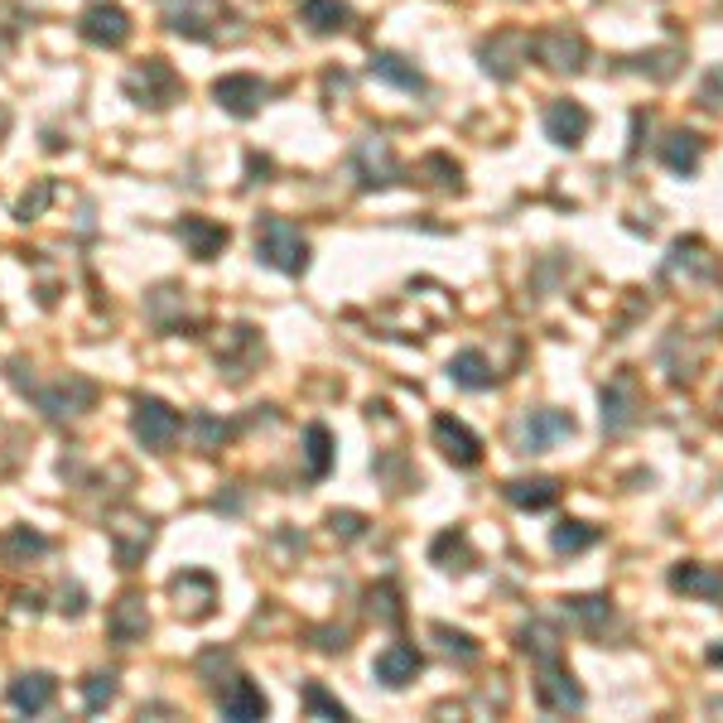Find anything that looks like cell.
I'll list each match as a JSON object with an SVG mask.
<instances>
[{
  "mask_svg": "<svg viewBox=\"0 0 723 723\" xmlns=\"http://www.w3.org/2000/svg\"><path fill=\"white\" fill-rule=\"evenodd\" d=\"M256 261H266L280 275H305L309 270V242L295 222L285 217H256Z\"/></svg>",
  "mask_w": 723,
  "mask_h": 723,
  "instance_id": "1",
  "label": "cell"
},
{
  "mask_svg": "<svg viewBox=\"0 0 723 723\" xmlns=\"http://www.w3.org/2000/svg\"><path fill=\"white\" fill-rule=\"evenodd\" d=\"M121 87H126V97L136 102V107H150V111H164V107H174V102L183 97V77L169 68L164 59L136 63V68L121 77Z\"/></svg>",
  "mask_w": 723,
  "mask_h": 723,
  "instance_id": "2",
  "label": "cell"
},
{
  "mask_svg": "<svg viewBox=\"0 0 723 723\" xmlns=\"http://www.w3.org/2000/svg\"><path fill=\"white\" fill-rule=\"evenodd\" d=\"M130 434H136L150 454H169L174 439L183 434V415L174 405H164L160 396H136V405H130Z\"/></svg>",
  "mask_w": 723,
  "mask_h": 723,
  "instance_id": "3",
  "label": "cell"
},
{
  "mask_svg": "<svg viewBox=\"0 0 723 723\" xmlns=\"http://www.w3.org/2000/svg\"><path fill=\"white\" fill-rule=\"evenodd\" d=\"M531 54L541 59L550 73H578L588 63V39L570 30V24H550V30L531 34Z\"/></svg>",
  "mask_w": 723,
  "mask_h": 723,
  "instance_id": "4",
  "label": "cell"
},
{
  "mask_svg": "<svg viewBox=\"0 0 723 723\" xmlns=\"http://www.w3.org/2000/svg\"><path fill=\"white\" fill-rule=\"evenodd\" d=\"M169 598H174V613L183 623H208L217 613V578L208 570H183L169 578Z\"/></svg>",
  "mask_w": 723,
  "mask_h": 723,
  "instance_id": "5",
  "label": "cell"
},
{
  "mask_svg": "<svg viewBox=\"0 0 723 723\" xmlns=\"http://www.w3.org/2000/svg\"><path fill=\"white\" fill-rule=\"evenodd\" d=\"M107 541H111V555L121 570H136L145 560V550L155 541V521L140 517V511H111L107 517Z\"/></svg>",
  "mask_w": 723,
  "mask_h": 723,
  "instance_id": "6",
  "label": "cell"
},
{
  "mask_svg": "<svg viewBox=\"0 0 723 723\" xmlns=\"http://www.w3.org/2000/svg\"><path fill=\"white\" fill-rule=\"evenodd\" d=\"M92 401H97V386H92L87 376H59L54 386H34V405L44 411L49 419H77L83 411H92Z\"/></svg>",
  "mask_w": 723,
  "mask_h": 723,
  "instance_id": "7",
  "label": "cell"
},
{
  "mask_svg": "<svg viewBox=\"0 0 723 723\" xmlns=\"http://www.w3.org/2000/svg\"><path fill=\"white\" fill-rule=\"evenodd\" d=\"M641 419V381L637 372H617L608 376V386H603V429L608 434H627Z\"/></svg>",
  "mask_w": 723,
  "mask_h": 723,
  "instance_id": "8",
  "label": "cell"
},
{
  "mask_svg": "<svg viewBox=\"0 0 723 723\" xmlns=\"http://www.w3.org/2000/svg\"><path fill=\"white\" fill-rule=\"evenodd\" d=\"M574 434V415L570 411H531L517 425V449L521 454H545V449H555V444H564Z\"/></svg>",
  "mask_w": 723,
  "mask_h": 723,
  "instance_id": "9",
  "label": "cell"
},
{
  "mask_svg": "<svg viewBox=\"0 0 723 723\" xmlns=\"http://www.w3.org/2000/svg\"><path fill=\"white\" fill-rule=\"evenodd\" d=\"M222 15H227L222 0H164L169 30L183 34V39H217Z\"/></svg>",
  "mask_w": 723,
  "mask_h": 723,
  "instance_id": "10",
  "label": "cell"
},
{
  "mask_svg": "<svg viewBox=\"0 0 723 723\" xmlns=\"http://www.w3.org/2000/svg\"><path fill=\"white\" fill-rule=\"evenodd\" d=\"M266 97H270V87L261 83L256 73H227V77H217V83H213V102L222 111L242 116V121L266 107Z\"/></svg>",
  "mask_w": 723,
  "mask_h": 723,
  "instance_id": "11",
  "label": "cell"
},
{
  "mask_svg": "<svg viewBox=\"0 0 723 723\" xmlns=\"http://www.w3.org/2000/svg\"><path fill=\"white\" fill-rule=\"evenodd\" d=\"M77 34L87 39V44L97 49H121L130 39V15L121 6H111V0H97V6L83 10V20H77Z\"/></svg>",
  "mask_w": 723,
  "mask_h": 723,
  "instance_id": "12",
  "label": "cell"
},
{
  "mask_svg": "<svg viewBox=\"0 0 723 723\" xmlns=\"http://www.w3.org/2000/svg\"><path fill=\"white\" fill-rule=\"evenodd\" d=\"M535 704H541L545 714H578V709H584V690H578V680L560 661H545L541 680H535Z\"/></svg>",
  "mask_w": 723,
  "mask_h": 723,
  "instance_id": "13",
  "label": "cell"
},
{
  "mask_svg": "<svg viewBox=\"0 0 723 723\" xmlns=\"http://www.w3.org/2000/svg\"><path fill=\"white\" fill-rule=\"evenodd\" d=\"M352 169H358V183L366 193L372 189H391L396 183V155H391V145L381 140V136H362L358 140V150H352Z\"/></svg>",
  "mask_w": 723,
  "mask_h": 723,
  "instance_id": "14",
  "label": "cell"
},
{
  "mask_svg": "<svg viewBox=\"0 0 723 723\" xmlns=\"http://www.w3.org/2000/svg\"><path fill=\"white\" fill-rule=\"evenodd\" d=\"M145 632H150V608H145V594L126 588V594L111 603V613H107V637L116 641V647H136V641H145Z\"/></svg>",
  "mask_w": 723,
  "mask_h": 723,
  "instance_id": "15",
  "label": "cell"
},
{
  "mask_svg": "<svg viewBox=\"0 0 723 723\" xmlns=\"http://www.w3.org/2000/svg\"><path fill=\"white\" fill-rule=\"evenodd\" d=\"M434 444H439L454 468H478L482 464V439L454 415H434Z\"/></svg>",
  "mask_w": 723,
  "mask_h": 723,
  "instance_id": "16",
  "label": "cell"
},
{
  "mask_svg": "<svg viewBox=\"0 0 723 723\" xmlns=\"http://www.w3.org/2000/svg\"><path fill=\"white\" fill-rule=\"evenodd\" d=\"M6 700H10V709H15V714L34 719V714H44V709L59 700V680L49 676V670H24V676L10 680Z\"/></svg>",
  "mask_w": 723,
  "mask_h": 723,
  "instance_id": "17",
  "label": "cell"
},
{
  "mask_svg": "<svg viewBox=\"0 0 723 723\" xmlns=\"http://www.w3.org/2000/svg\"><path fill=\"white\" fill-rule=\"evenodd\" d=\"M217 709H222V719H236V723H246V719H266L270 714V700L261 694L256 680H246V676H232L227 685H217Z\"/></svg>",
  "mask_w": 723,
  "mask_h": 723,
  "instance_id": "18",
  "label": "cell"
},
{
  "mask_svg": "<svg viewBox=\"0 0 723 723\" xmlns=\"http://www.w3.org/2000/svg\"><path fill=\"white\" fill-rule=\"evenodd\" d=\"M531 54V39L517 34V30H502V34H492L488 44L478 49V59H482V68H488L497 83H511L517 77V63Z\"/></svg>",
  "mask_w": 723,
  "mask_h": 723,
  "instance_id": "19",
  "label": "cell"
},
{
  "mask_svg": "<svg viewBox=\"0 0 723 723\" xmlns=\"http://www.w3.org/2000/svg\"><path fill=\"white\" fill-rule=\"evenodd\" d=\"M419 666H425V656H419L411 641H391L386 651H376L372 676H376L386 690H401V685H411V680L419 676Z\"/></svg>",
  "mask_w": 723,
  "mask_h": 723,
  "instance_id": "20",
  "label": "cell"
},
{
  "mask_svg": "<svg viewBox=\"0 0 723 723\" xmlns=\"http://www.w3.org/2000/svg\"><path fill=\"white\" fill-rule=\"evenodd\" d=\"M588 126H594V116H588L578 102H570V97H560V102H550L545 107V136L555 140V145H584V136H588Z\"/></svg>",
  "mask_w": 723,
  "mask_h": 723,
  "instance_id": "21",
  "label": "cell"
},
{
  "mask_svg": "<svg viewBox=\"0 0 723 723\" xmlns=\"http://www.w3.org/2000/svg\"><path fill=\"white\" fill-rule=\"evenodd\" d=\"M179 236H183V246H189V256H199V261L222 256V246L232 242V232L222 227V222L199 217V213H183L179 217Z\"/></svg>",
  "mask_w": 723,
  "mask_h": 723,
  "instance_id": "22",
  "label": "cell"
},
{
  "mask_svg": "<svg viewBox=\"0 0 723 723\" xmlns=\"http://www.w3.org/2000/svg\"><path fill=\"white\" fill-rule=\"evenodd\" d=\"M261 358V333L256 328H232L227 338H222V348H217V366H227V376L232 381H242L246 372H252V362Z\"/></svg>",
  "mask_w": 723,
  "mask_h": 723,
  "instance_id": "23",
  "label": "cell"
},
{
  "mask_svg": "<svg viewBox=\"0 0 723 723\" xmlns=\"http://www.w3.org/2000/svg\"><path fill=\"white\" fill-rule=\"evenodd\" d=\"M670 588H676V594H690V598L714 603V598H723V574L709 570V564L685 560V564H676V570H670Z\"/></svg>",
  "mask_w": 723,
  "mask_h": 723,
  "instance_id": "24",
  "label": "cell"
},
{
  "mask_svg": "<svg viewBox=\"0 0 723 723\" xmlns=\"http://www.w3.org/2000/svg\"><path fill=\"white\" fill-rule=\"evenodd\" d=\"M502 492H507V502L521 511H545L560 502L564 488H560V478H511Z\"/></svg>",
  "mask_w": 723,
  "mask_h": 723,
  "instance_id": "25",
  "label": "cell"
},
{
  "mask_svg": "<svg viewBox=\"0 0 723 723\" xmlns=\"http://www.w3.org/2000/svg\"><path fill=\"white\" fill-rule=\"evenodd\" d=\"M299 24L309 34H343L352 24V10L343 0H299Z\"/></svg>",
  "mask_w": 723,
  "mask_h": 723,
  "instance_id": "26",
  "label": "cell"
},
{
  "mask_svg": "<svg viewBox=\"0 0 723 723\" xmlns=\"http://www.w3.org/2000/svg\"><path fill=\"white\" fill-rule=\"evenodd\" d=\"M366 73L381 77V83H391V87H401V92H425V73H419L415 63H405L401 54H372Z\"/></svg>",
  "mask_w": 723,
  "mask_h": 723,
  "instance_id": "27",
  "label": "cell"
},
{
  "mask_svg": "<svg viewBox=\"0 0 723 723\" xmlns=\"http://www.w3.org/2000/svg\"><path fill=\"white\" fill-rule=\"evenodd\" d=\"M449 376L458 381L464 391H488L492 381H497V372H492V362L482 358L478 348H468V352H458V358L449 362Z\"/></svg>",
  "mask_w": 723,
  "mask_h": 723,
  "instance_id": "28",
  "label": "cell"
},
{
  "mask_svg": "<svg viewBox=\"0 0 723 723\" xmlns=\"http://www.w3.org/2000/svg\"><path fill=\"white\" fill-rule=\"evenodd\" d=\"M517 641H521V651L531 656L535 666H545V661H560V632L550 623H541V617H535V623H525L521 632H517Z\"/></svg>",
  "mask_w": 723,
  "mask_h": 723,
  "instance_id": "29",
  "label": "cell"
},
{
  "mask_svg": "<svg viewBox=\"0 0 723 723\" xmlns=\"http://www.w3.org/2000/svg\"><path fill=\"white\" fill-rule=\"evenodd\" d=\"M700 155H704V145H700V136H690V130H676V136H666V145H661V160H666V169H676V174H694Z\"/></svg>",
  "mask_w": 723,
  "mask_h": 723,
  "instance_id": "30",
  "label": "cell"
},
{
  "mask_svg": "<svg viewBox=\"0 0 723 723\" xmlns=\"http://www.w3.org/2000/svg\"><path fill=\"white\" fill-rule=\"evenodd\" d=\"M0 555H6L10 564L34 560V555H49V535L30 531V525H10V531L0 535Z\"/></svg>",
  "mask_w": 723,
  "mask_h": 723,
  "instance_id": "31",
  "label": "cell"
},
{
  "mask_svg": "<svg viewBox=\"0 0 723 723\" xmlns=\"http://www.w3.org/2000/svg\"><path fill=\"white\" fill-rule=\"evenodd\" d=\"M594 541H598V525H588V521H560L555 531H550L555 555H584Z\"/></svg>",
  "mask_w": 723,
  "mask_h": 723,
  "instance_id": "32",
  "label": "cell"
},
{
  "mask_svg": "<svg viewBox=\"0 0 723 723\" xmlns=\"http://www.w3.org/2000/svg\"><path fill=\"white\" fill-rule=\"evenodd\" d=\"M429 560H434V564H444V570H468V564H472V550H468V535H464V531H458V525H454V531H444V535H439V541H434V545H429Z\"/></svg>",
  "mask_w": 723,
  "mask_h": 723,
  "instance_id": "33",
  "label": "cell"
},
{
  "mask_svg": "<svg viewBox=\"0 0 723 723\" xmlns=\"http://www.w3.org/2000/svg\"><path fill=\"white\" fill-rule=\"evenodd\" d=\"M305 458H309V478H328L333 472V434L323 425L305 429Z\"/></svg>",
  "mask_w": 723,
  "mask_h": 723,
  "instance_id": "34",
  "label": "cell"
},
{
  "mask_svg": "<svg viewBox=\"0 0 723 723\" xmlns=\"http://www.w3.org/2000/svg\"><path fill=\"white\" fill-rule=\"evenodd\" d=\"M564 613H570L584 632L598 637L603 627H608V617H613V603L608 598H564Z\"/></svg>",
  "mask_w": 723,
  "mask_h": 723,
  "instance_id": "35",
  "label": "cell"
},
{
  "mask_svg": "<svg viewBox=\"0 0 723 723\" xmlns=\"http://www.w3.org/2000/svg\"><path fill=\"white\" fill-rule=\"evenodd\" d=\"M189 425H193V444H199L203 454H217L222 444L232 439V425H227V419H217V415H208V411H199V415L189 419Z\"/></svg>",
  "mask_w": 723,
  "mask_h": 723,
  "instance_id": "36",
  "label": "cell"
},
{
  "mask_svg": "<svg viewBox=\"0 0 723 723\" xmlns=\"http://www.w3.org/2000/svg\"><path fill=\"white\" fill-rule=\"evenodd\" d=\"M116 700V670H92L83 680V709L87 714H102Z\"/></svg>",
  "mask_w": 723,
  "mask_h": 723,
  "instance_id": "37",
  "label": "cell"
},
{
  "mask_svg": "<svg viewBox=\"0 0 723 723\" xmlns=\"http://www.w3.org/2000/svg\"><path fill=\"white\" fill-rule=\"evenodd\" d=\"M366 598H372V617H376V623L396 627L401 617H405V608H401V594H396V584H376V588H372V594H366Z\"/></svg>",
  "mask_w": 723,
  "mask_h": 723,
  "instance_id": "38",
  "label": "cell"
},
{
  "mask_svg": "<svg viewBox=\"0 0 723 723\" xmlns=\"http://www.w3.org/2000/svg\"><path fill=\"white\" fill-rule=\"evenodd\" d=\"M434 637H439V641H444V651L458 656V661H478V641H472L468 632H454V627L434 623Z\"/></svg>",
  "mask_w": 723,
  "mask_h": 723,
  "instance_id": "39",
  "label": "cell"
},
{
  "mask_svg": "<svg viewBox=\"0 0 723 723\" xmlns=\"http://www.w3.org/2000/svg\"><path fill=\"white\" fill-rule=\"evenodd\" d=\"M305 709L313 719H348V709L333 700V694H328L323 685H305Z\"/></svg>",
  "mask_w": 723,
  "mask_h": 723,
  "instance_id": "40",
  "label": "cell"
},
{
  "mask_svg": "<svg viewBox=\"0 0 723 723\" xmlns=\"http://www.w3.org/2000/svg\"><path fill=\"white\" fill-rule=\"evenodd\" d=\"M49 199H54V179H39V183H34V193H24V199L15 203V217H20V222H34L39 213H44V203H49Z\"/></svg>",
  "mask_w": 723,
  "mask_h": 723,
  "instance_id": "41",
  "label": "cell"
},
{
  "mask_svg": "<svg viewBox=\"0 0 723 723\" xmlns=\"http://www.w3.org/2000/svg\"><path fill=\"white\" fill-rule=\"evenodd\" d=\"M700 252H704L700 242H676V246H670V261H666V270H690V275H700V270H704Z\"/></svg>",
  "mask_w": 723,
  "mask_h": 723,
  "instance_id": "42",
  "label": "cell"
},
{
  "mask_svg": "<svg viewBox=\"0 0 723 723\" xmlns=\"http://www.w3.org/2000/svg\"><path fill=\"white\" fill-rule=\"evenodd\" d=\"M328 531H333L338 541H358V535L366 531V521L358 517V511H333V517H328Z\"/></svg>",
  "mask_w": 723,
  "mask_h": 723,
  "instance_id": "43",
  "label": "cell"
},
{
  "mask_svg": "<svg viewBox=\"0 0 723 723\" xmlns=\"http://www.w3.org/2000/svg\"><path fill=\"white\" fill-rule=\"evenodd\" d=\"M63 603H59V613L63 617H83V608H87V594H83V584H63V594H59Z\"/></svg>",
  "mask_w": 723,
  "mask_h": 723,
  "instance_id": "44",
  "label": "cell"
},
{
  "mask_svg": "<svg viewBox=\"0 0 723 723\" xmlns=\"http://www.w3.org/2000/svg\"><path fill=\"white\" fill-rule=\"evenodd\" d=\"M709 661H714V666H723V647H714V651H709Z\"/></svg>",
  "mask_w": 723,
  "mask_h": 723,
  "instance_id": "45",
  "label": "cell"
}]
</instances>
